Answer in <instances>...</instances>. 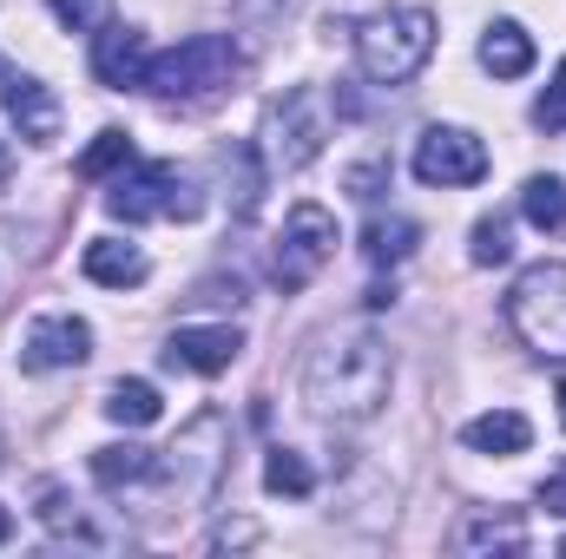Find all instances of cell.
<instances>
[{
	"instance_id": "5b68a950",
	"label": "cell",
	"mask_w": 566,
	"mask_h": 559,
	"mask_svg": "<svg viewBox=\"0 0 566 559\" xmlns=\"http://www.w3.org/2000/svg\"><path fill=\"white\" fill-rule=\"evenodd\" d=\"M106 211L119 224H151V218H198L205 198L191 191V178L178 165H158V158H133L126 171H113V191H106Z\"/></svg>"
},
{
	"instance_id": "cb8c5ba5",
	"label": "cell",
	"mask_w": 566,
	"mask_h": 559,
	"mask_svg": "<svg viewBox=\"0 0 566 559\" xmlns=\"http://www.w3.org/2000/svg\"><path fill=\"white\" fill-rule=\"evenodd\" d=\"M468 257H474L481 271H488V264H507V257H514V231H507V218H481V224H474Z\"/></svg>"
},
{
	"instance_id": "8fae6325",
	"label": "cell",
	"mask_w": 566,
	"mask_h": 559,
	"mask_svg": "<svg viewBox=\"0 0 566 559\" xmlns=\"http://www.w3.org/2000/svg\"><path fill=\"white\" fill-rule=\"evenodd\" d=\"M93 356V323L86 316H40L20 342L27 369H80Z\"/></svg>"
},
{
	"instance_id": "8992f818",
	"label": "cell",
	"mask_w": 566,
	"mask_h": 559,
	"mask_svg": "<svg viewBox=\"0 0 566 559\" xmlns=\"http://www.w3.org/2000/svg\"><path fill=\"white\" fill-rule=\"evenodd\" d=\"M323 139H329V106L316 86H290L277 106H271V126H264V158L271 171H303L323 158Z\"/></svg>"
},
{
	"instance_id": "e0dca14e",
	"label": "cell",
	"mask_w": 566,
	"mask_h": 559,
	"mask_svg": "<svg viewBox=\"0 0 566 559\" xmlns=\"http://www.w3.org/2000/svg\"><path fill=\"white\" fill-rule=\"evenodd\" d=\"M454 547L461 553H521L527 527H521V514H468L461 534H454Z\"/></svg>"
},
{
	"instance_id": "f546056e",
	"label": "cell",
	"mask_w": 566,
	"mask_h": 559,
	"mask_svg": "<svg viewBox=\"0 0 566 559\" xmlns=\"http://www.w3.org/2000/svg\"><path fill=\"white\" fill-rule=\"evenodd\" d=\"M560 428H566V382H560Z\"/></svg>"
},
{
	"instance_id": "4316f807",
	"label": "cell",
	"mask_w": 566,
	"mask_h": 559,
	"mask_svg": "<svg viewBox=\"0 0 566 559\" xmlns=\"http://www.w3.org/2000/svg\"><path fill=\"white\" fill-rule=\"evenodd\" d=\"M541 507H547L554 520H566V461L560 467H547V481H541Z\"/></svg>"
},
{
	"instance_id": "30bf717a",
	"label": "cell",
	"mask_w": 566,
	"mask_h": 559,
	"mask_svg": "<svg viewBox=\"0 0 566 559\" xmlns=\"http://www.w3.org/2000/svg\"><path fill=\"white\" fill-rule=\"evenodd\" d=\"M244 356V329L238 323H185L165 336V362L191 369V376H224Z\"/></svg>"
},
{
	"instance_id": "ba28073f",
	"label": "cell",
	"mask_w": 566,
	"mask_h": 559,
	"mask_svg": "<svg viewBox=\"0 0 566 559\" xmlns=\"http://www.w3.org/2000/svg\"><path fill=\"white\" fill-rule=\"evenodd\" d=\"M416 178L422 184H441V191H454V184H481L488 178V145L474 139L468 126H428L422 139H416Z\"/></svg>"
},
{
	"instance_id": "7402d4cb",
	"label": "cell",
	"mask_w": 566,
	"mask_h": 559,
	"mask_svg": "<svg viewBox=\"0 0 566 559\" xmlns=\"http://www.w3.org/2000/svg\"><path fill=\"white\" fill-rule=\"evenodd\" d=\"M521 218H527L534 231H560L566 224V184L560 178H547V171L527 178V184H521Z\"/></svg>"
},
{
	"instance_id": "ffe728a7",
	"label": "cell",
	"mask_w": 566,
	"mask_h": 559,
	"mask_svg": "<svg viewBox=\"0 0 566 559\" xmlns=\"http://www.w3.org/2000/svg\"><path fill=\"white\" fill-rule=\"evenodd\" d=\"M106 415L119 421V428H151V421L165 415V402H158V389H151V382L126 376V382H113V389H106Z\"/></svg>"
},
{
	"instance_id": "7a4b0ae2",
	"label": "cell",
	"mask_w": 566,
	"mask_h": 559,
	"mask_svg": "<svg viewBox=\"0 0 566 559\" xmlns=\"http://www.w3.org/2000/svg\"><path fill=\"white\" fill-rule=\"evenodd\" d=\"M434 53V13L428 7H389L356 27V66L369 86H409Z\"/></svg>"
},
{
	"instance_id": "d4e9b609",
	"label": "cell",
	"mask_w": 566,
	"mask_h": 559,
	"mask_svg": "<svg viewBox=\"0 0 566 559\" xmlns=\"http://www.w3.org/2000/svg\"><path fill=\"white\" fill-rule=\"evenodd\" d=\"M534 126H541V133H566V60L554 66V80H547V93L534 99Z\"/></svg>"
},
{
	"instance_id": "4fadbf2b",
	"label": "cell",
	"mask_w": 566,
	"mask_h": 559,
	"mask_svg": "<svg viewBox=\"0 0 566 559\" xmlns=\"http://www.w3.org/2000/svg\"><path fill=\"white\" fill-rule=\"evenodd\" d=\"M7 119L27 145H53L60 139V99L40 80H7Z\"/></svg>"
},
{
	"instance_id": "5bb4252c",
	"label": "cell",
	"mask_w": 566,
	"mask_h": 559,
	"mask_svg": "<svg viewBox=\"0 0 566 559\" xmlns=\"http://www.w3.org/2000/svg\"><path fill=\"white\" fill-rule=\"evenodd\" d=\"M80 271L99 283V289H139L151 277V264H145L139 244H126V238H93L86 244V257H80Z\"/></svg>"
},
{
	"instance_id": "6da1fadb",
	"label": "cell",
	"mask_w": 566,
	"mask_h": 559,
	"mask_svg": "<svg viewBox=\"0 0 566 559\" xmlns=\"http://www.w3.org/2000/svg\"><path fill=\"white\" fill-rule=\"evenodd\" d=\"M389 382H396V356H389V342L376 329H336L303 362V402H310V415L336 421V428H356V421L382 415Z\"/></svg>"
},
{
	"instance_id": "52a82bcc",
	"label": "cell",
	"mask_w": 566,
	"mask_h": 559,
	"mask_svg": "<svg viewBox=\"0 0 566 559\" xmlns=\"http://www.w3.org/2000/svg\"><path fill=\"white\" fill-rule=\"evenodd\" d=\"M336 218L323 211V204H290V218H283V238H277V257H271V277H277V289H310V283L323 277V264L336 257Z\"/></svg>"
},
{
	"instance_id": "9a60e30c",
	"label": "cell",
	"mask_w": 566,
	"mask_h": 559,
	"mask_svg": "<svg viewBox=\"0 0 566 559\" xmlns=\"http://www.w3.org/2000/svg\"><path fill=\"white\" fill-rule=\"evenodd\" d=\"M461 441L474 454H527L534 447V421L521 415V409H488V415H474L461 428Z\"/></svg>"
},
{
	"instance_id": "3957f363",
	"label": "cell",
	"mask_w": 566,
	"mask_h": 559,
	"mask_svg": "<svg viewBox=\"0 0 566 559\" xmlns=\"http://www.w3.org/2000/svg\"><path fill=\"white\" fill-rule=\"evenodd\" d=\"M507 323L541 362H566V257H541L514 277Z\"/></svg>"
},
{
	"instance_id": "d6986e66",
	"label": "cell",
	"mask_w": 566,
	"mask_h": 559,
	"mask_svg": "<svg viewBox=\"0 0 566 559\" xmlns=\"http://www.w3.org/2000/svg\"><path fill=\"white\" fill-rule=\"evenodd\" d=\"M416 238H422V224L416 218H369V231H363V257L382 271V264H402L409 251H416Z\"/></svg>"
},
{
	"instance_id": "7c38bea8",
	"label": "cell",
	"mask_w": 566,
	"mask_h": 559,
	"mask_svg": "<svg viewBox=\"0 0 566 559\" xmlns=\"http://www.w3.org/2000/svg\"><path fill=\"white\" fill-rule=\"evenodd\" d=\"M145 66H151V46H145L139 27L113 20V27H99V33H93V80H99V86H113V93L139 86V93H145Z\"/></svg>"
},
{
	"instance_id": "44dd1931",
	"label": "cell",
	"mask_w": 566,
	"mask_h": 559,
	"mask_svg": "<svg viewBox=\"0 0 566 559\" xmlns=\"http://www.w3.org/2000/svg\"><path fill=\"white\" fill-rule=\"evenodd\" d=\"M264 487L283 494V500H310V494H316V467H310L296 447H271V454H264Z\"/></svg>"
},
{
	"instance_id": "4dcf8cb0",
	"label": "cell",
	"mask_w": 566,
	"mask_h": 559,
	"mask_svg": "<svg viewBox=\"0 0 566 559\" xmlns=\"http://www.w3.org/2000/svg\"><path fill=\"white\" fill-rule=\"evenodd\" d=\"M0 171H7V158H0Z\"/></svg>"
},
{
	"instance_id": "1f68e13d",
	"label": "cell",
	"mask_w": 566,
	"mask_h": 559,
	"mask_svg": "<svg viewBox=\"0 0 566 559\" xmlns=\"http://www.w3.org/2000/svg\"><path fill=\"white\" fill-rule=\"evenodd\" d=\"M560 553H566V540H560Z\"/></svg>"
},
{
	"instance_id": "83f0119b",
	"label": "cell",
	"mask_w": 566,
	"mask_h": 559,
	"mask_svg": "<svg viewBox=\"0 0 566 559\" xmlns=\"http://www.w3.org/2000/svg\"><path fill=\"white\" fill-rule=\"evenodd\" d=\"M382 171H389V165H356V171H349V191H356V198H376Z\"/></svg>"
},
{
	"instance_id": "277c9868",
	"label": "cell",
	"mask_w": 566,
	"mask_h": 559,
	"mask_svg": "<svg viewBox=\"0 0 566 559\" xmlns=\"http://www.w3.org/2000/svg\"><path fill=\"white\" fill-rule=\"evenodd\" d=\"M231 80H238V46L224 33H191L171 53H151V66H145L151 99H211Z\"/></svg>"
},
{
	"instance_id": "603a6c76",
	"label": "cell",
	"mask_w": 566,
	"mask_h": 559,
	"mask_svg": "<svg viewBox=\"0 0 566 559\" xmlns=\"http://www.w3.org/2000/svg\"><path fill=\"white\" fill-rule=\"evenodd\" d=\"M139 151H133V139L126 133H99V139L80 151V178H113V171H126Z\"/></svg>"
},
{
	"instance_id": "484cf974",
	"label": "cell",
	"mask_w": 566,
	"mask_h": 559,
	"mask_svg": "<svg viewBox=\"0 0 566 559\" xmlns=\"http://www.w3.org/2000/svg\"><path fill=\"white\" fill-rule=\"evenodd\" d=\"M53 13L73 27V33H86V27H99V0H53Z\"/></svg>"
},
{
	"instance_id": "2e32d148",
	"label": "cell",
	"mask_w": 566,
	"mask_h": 559,
	"mask_svg": "<svg viewBox=\"0 0 566 559\" xmlns=\"http://www.w3.org/2000/svg\"><path fill=\"white\" fill-rule=\"evenodd\" d=\"M481 66H488L494 80H521V73H534V33H527L521 20H494V27L481 33Z\"/></svg>"
},
{
	"instance_id": "f1b7e54d",
	"label": "cell",
	"mask_w": 566,
	"mask_h": 559,
	"mask_svg": "<svg viewBox=\"0 0 566 559\" xmlns=\"http://www.w3.org/2000/svg\"><path fill=\"white\" fill-rule=\"evenodd\" d=\"M7 540H13V514L0 507V547H7Z\"/></svg>"
},
{
	"instance_id": "9c48e42d",
	"label": "cell",
	"mask_w": 566,
	"mask_h": 559,
	"mask_svg": "<svg viewBox=\"0 0 566 559\" xmlns=\"http://www.w3.org/2000/svg\"><path fill=\"white\" fill-rule=\"evenodd\" d=\"M171 481H178V494H191V500H211L218 494V481H224V421L218 415H198L185 434H178V447H171Z\"/></svg>"
},
{
	"instance_id": "ac0fdd59",
	"label": "cell",
	"mask_w": 566,
	"mask_h": 559,
	"mask_svg": "<svg viewBox=\"0 0 566 559\" xmlns=\"http://www.w3.org/2000/svg\"><path fill=\"white\" fill-rule=\"evenodd\" d=\"M151 474H158V454L139 447V441L93 447V481H99V487H133V481H151Z\"/></svg>"
}]
</instances>
